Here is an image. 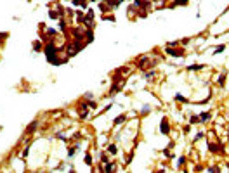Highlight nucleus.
<instances>
[{"label":"nucleus","mask_w":229,"mask_h":173,"mask_svg":"<svg viewBox=\"0 0 229 173\" xmlns=\"http://www.w3.org/2000/svg\"><path fill=\"white\" fill-rule=\"evenodd\" d=\"M156 62H158V59L155 61V59H149L148 55H141L139 59L135 61V66L139 68L141 71H146L148 68H155V66H156Z\"/></svg>","instance_id":"nucleus-1"},{"label":"nucleus","mask_w":229,"mask_h":173,"mask_svg":"<svg viewBox=\"0 0 229 173\" xmlns=\"http://www.w3.org/2000/svg\"><path fill=\"white\" fill-rule=\"evenodd\" d=\"M165 52H167V55H172V57H184L186 55L184 49H177V47H165Z\"/></svg>","instance_id":"nucleus-2"},{"label":"nucleus","mask_w":229,"mask_h":173,"mask_svg":"<svg viewBox=\"0 0 229 173\" xmlns=\"http://www.w3.org/2000/svg\"><path fill=\"white\" fill-rule=\"evenodd\" d=\"M85 26L83 28H73L71 30V35H73V40H83L85 42Z\"/></svg>","instance_id":"nucleus-3"},{"label":"nucleus","mask_w":229,"mask_h":173,"mask_svg":"<svg viewBox=\"0 0 229 173\" xmlns=\"http://www.w3.org/2000/svg\"><path fill=\"white\" fill-rule=\"evenodd\" d=\"M160 132L163 133V135H167V133L170 132V123H169V120H167V118H163V120H161V123H160Z\"/></svg>","instance_id":"nucleus-4"},{"label":"nucleus","mask_w":229,"mask_h":173,"mask_svg":"<svg viewBox=\"0 0 229 173\" xmlns=\"http://www.w3.org/2000/svg\"><path fill=\"white\" fill-rule=\"evenodd\" d=\"M77 54H78V52L75 50L73 43H68V45H66V55H68V57H73V55H77Z\"/></svg>","instance_id":"nucleus-5"},{"label":"nucleus","mask_w":229,"mask_h":173,"mask_svg":"<svg viewBox=\"0 0 229 173\" xmlns=\"http://www.w3.org/2000/svg\"><path fill=\"white\" fill-rule=\"evenodd\" d=\"M37 126H38V120H35L33 123H30V125H28V128H26V135L33 133L35 130H37Z\"/></svg>","instance_id":"nucleus-6"},{"label":"nucleus","mask_w":229,"mask_h":173,"mask_svg":"<svg viewBox=\"0 0 229 173\" xmlns=\"http://www.w3.org/2000/svg\"><path fill=\"white\" fill-rule=\"evenodd\" d=\"M102 170H104L106 173H110V172H113V170H116V166H115V163H113V161H106Z\"/></svg>","instance_id":"nucleus-7"},{"label":"nucleus","mask_w":229,"mask_h":173,"mask_svg":"<svg viewBox=\"0 0 229 173\" xmlns=\"http://www.w3.org/2000/svg\"><path fill=\"white\" fill-rule=\"evenodd\" d=\"M94 42V31L85 30V43H92Z\"/></svg>","instance_id":"nucleus-8"},{"label":"nucleus","mask_w":229,"mask_h":173,"mask_svg":"<svg viewBox=\"0 0 229 173\" xmlns=\"http://www.w3.org/2000/svg\"><path fill=\"white\" fill-rule=\"evenodd\" d=\"M99 10L102 12V14H106V12H110L111 7H110V4H106V2H99Z\"/></svg>","instance_id":"nucleus-9"},{"label":"nucleus","mask_w":229,"mask_h":173,"mask_svg":"<svg viewBox=\"0 0 229 173\" xmlns=\"http://www.w3.org/2000/svg\"><path fill=\"white\" fill-rule=\"evenodd\" d=\"M156 76V71L155 69H149V71H144V78L148 80V82H153V78Z\"/></svg>","instance_id":"nucleus-10"},{"label":"nucleus","mask_w":229,"mask_h":173,"mask_svg":"<svg viewBox=\"0 0 229 173\" xmlns=\"http://www.w3.org/2000/svg\"><path fill=\"white\" fill-rule=\"evenodd\" d=\"M116 153H118V145H116V144H110V145H108V154L115 156Z\"/></svg>","instance_id":"nucleus-11"},{"label":"nucleus","mask_w":229,"mask_h":173,"mask_svg":"<svg viewBox=\"0 0 229 173\" xmlns=\"http://www.w3.org/2000/svg\"><path fill=\"white\" fill-rule=\"evenodd\" d=\"M205 66L203 64H191V66H188V71H201Z\"/></svg>","instance_id":"nucleus-12"},{"label":"nucleus","mask_w":229,"mask_h":173,"mask_svg":"<svg viewBox=\"0 0 229 173\" xmlns=\"http://www.w3.org/2000/svg\"><path fill=\"white\" fill-rule=\"evenodd\" d=\"M172 147H174V144L170 142L169 147H165V149H163V156H165V158H172V151H170Z\"/></svg>","instance_id":"nucleus-13"},{"label":"nucleus","mask_w":229,"mask_h":173,"mask_svg":"<svg viewBox=\"0 0 229 173\" xmlns=\"http://www.w3.org/2000/svg\"><path fill=\"white\" fill-rule=\"evenodd\" d=\"M210 116H212L210 112H201V114H200V121H201V123H207L210 120Z\"/></svg>","instance_id":"nucleus-14"},{"label":"nucleus","mask_w":229,"mask_h":173,"mask_svg":"<svg viewBox=\"0 0 229 173\" xmlns=\"http://www.w3.org/2000/svg\"><path fill=\"white\" fill-rule=\"evenodd\" d=\"M49 18H50V19H59L61 14H59V12H57L56 9H52V10H49Z\"/></svg>","instance_id":"nucleus-15"},{"label":"nucleus","mask_w":229,"mask_h":173,"mask_svg":"<svg viewBox=\"0 0 229 173\" xmlns=\"http://www.w3.org/2000/svg\"><path fill=\"white\" fill-rule=\"evenodd\" d=\"M125 120H127V114H120L118 118H115V121H113V123H115V125H121Z\"/></svg>","instance_id":"nucleus-16"},{"label":"nucleus","mask_w":229,"mask_h":173,"mask_svg":"<svg viewBox=\"0 0 229 173\" xmlns=\"http://www.w3.org/2000/svg\"><path fill=\"white\" fill-rule=\"evenodd\" d=\"M66 28H68V26H66V19H64V18H59V30L64 33V31H66Z\"/></svg>","instance_id":"nucleus-17"},{"label":"nucleus","mask_w":229,"mask_h":173,"mask_svg":"<svg viewBox=\"0 0 229 173\" xmlns=\"http://www.w3.org/2000/svg\"><path fill=\"white\" fill-rule=\"evenodd\" d=\"M33 50H35V52H42V50H43L42 42H33Z\"/></svg>","instance_id":"nucleus-18"},{"label":"nucleus","mask_w":229,"mask_h":173,"mask_svg":"<svg viewBox=\"0 0 229 173\" xmlns=\"http://www.w3.org/2000/svg\"><path fill=\"white\" fill-rule=\"evenodd\" d=\"M77 151H78V145H73V147H70V149H68V156H70V158H73V156L77 154Z\"/></svg>","instance_id":"nucleus-19"},{"label":"nucleus","mask_w":229,"mask_h":173,"mask_svg":"<svg viewBox=\"0 0 229 173\" xmlns=\"http://www.w3.org/2000/svg\"><path fill=\"white\" fill-rule=\"evenodd\" d=\"M175 101H177V102H184V104H188V102H189L184 95H180V93H175Z\"/></svg>","instance_id":"nucleus-20"},{"label":"nucleus","mask_w":229,"mask_h":173,"mask_svg":"<svg viewBox=\"0 0 229 173\" xmlns=\"http://www.w3.org/2000/svg\"><path fill=\"white\" fill-rule=\"evenodd\" d=\"M30 144H28V145H24V149H23V153H21V156H23V158H24V159H26V158H28V154H30Z\"/></svg>","instance_id":"nucleus-21"},{"label":"nucleus","mask_w":229,"mask_h":173,"mask_svg":"<svg viewBox=\"0 0 229 173\" xmlns=\"http://www.w3.org/2000/svg\"><path fill=\"white\" fill-rule=\"evenodd\" d=\"M83 161H85V164H87V166H90V164H92V156H90L89 153H85V156H83Z\"/></svg>","instance_id":"nucleus-22"},{"label":"nucleus","mask_w":229,"mask_h":173,"mask_svg":"<svg viewBox=\"0 0 229 173\" xmlns=\"http://www.w3.org/2000/svg\"><path fill=\"white\" fill-rule=\"evenodd\" d=\"M75 18H77V23H82V21H83V12H82V10H77V12H75Z\"/></svg>","instance_id":"nucleus-23"},{"label":"nucleus","mask_w":229,"mask_h":173,"mask_svg":"<svg viewBox=\"0 0 229 173\" xmlns=\"http://www.w3.org/2000/svg\"><path fill=\"white\" fill-rule=\"evenodd\" d=\"M87 107H89V102H85V101H82L78 104V111H85Z\"/></svg>","instance_id":"nucleus-24"},{"label":"nucleus","mask_w":229,"mask_h":173,"mask_svg":"<svg viewBox=\"0 0 229 173\" xmlns=\"http://www.w3.org/2000/svg\"><path fill=\"white\" fill-rule=\"evenodd\" d=\"M189 123L191 125H198V123H201L200 121V116H194V114H193V116L189 118Z\"/></svg>","instance_id":"nucleus-25"},{"label":"nucleus","mask_w":229,"mask_h":173,"mask_svg":"<svg viewBox=\"0 0 229 173\" xmlns=\"http://www.w3.org/2000/svg\"><path fill=\"white\" fill-rule=\"evenodd\" d=\"M149 111H151V106H148V104H146V106L141 109V114H142V116H146V114H148Z\"/></svg>","instance_id":"nucleus-26"},{"label":"nucleus","mask_w":229,"mask_h":173,"mask_svg":"<svg viewBox=\"0 0 229 173\" xmlns=\"http://www.w3.org/2000/svg\"><path fill=\"white\" fill-rule=\"evenodd\" d=\"M87 118H89V109L80 111V120H87Z\"/></svg>","instance_id":"nucleus-27"},{"label":"nucleus","mask_w":229,"mask_h":173,"mask_svg":"<svg viewBox=\"0 0 229 173\" xmlns=\"http://www.w3.org/2000/svg\"><path fill=\"white\" fill-rule=\"evenodd\" d=\"M219 85H220V87H224V85H226V74H220V76H219Z\"/></svg>","instance_id":"nucleus-28"},{"label":"nucleus","mask_w":229,"mask_h":173,"mask_svg":"<svg viewBox=\"0 0 229 173\" xmlns=\"http://www.w3.org/2000/svg\"><path fill=\"white\" fill-rule=\"evenodd\" d=\"M188 2H189V0H174L175 5H188Z\"/></svg>","instance_id":"nucleus-29"},{"label":"nucleus","mask_w":229,"mask_h":173,"mask_svg":"<svg viewBox=\"0 0 229 173\" xmlns=\"http://www.w3.org/2000/svg\"><path fill=\"white\" fill-rule=\"evenodd\" d=\"M47 35H49V36H56V35H57V31L54 30V28H47Z\"/></svg>","instance_id":"nucleus-30"},{"label":"nucleus","mask_w":229,"mask_h":173,"mask_svg":"<svg viewBox=\"0 0 229 173\" xmlns=\"http://www.w3.org/2000/svg\"><path fill=\"white\" fill-rule=\"evenodd\" d=\"M222 50H226V45H224V43H222V45H219V47H217V49L214 50V54H220Z\"/></svg>","instance_id":"nucleus-31"},{"label":"nucleus","mask_w":229,"mask_h":173,"mask_svg":"<svg viewBox=\"0 0 229 173\" xmlns=\"http://www.w3.org/2000/svg\"><path fill=\"white\" fill-rule=\"evenodd\" d=\"M184 164H186V158L182 156V158H179V163H177V168H182Z\"/></svg>","instance_id":"nucleus-32"},{"label":"nucleus","mask_w":229,"mask_h":173,"mask_svg":"<svg viewBox=\"0 0 229 173\" xmlns=\"http://www.w3.org/2000/svg\"><path fill=\"white\" fill-rule=\"evenodd\" d=\"M92 97H94V93H92V92H87V93L83 95V99H85V101H90Z\"/></svg>","instance_id":"nucleus-33"},{"label":"nucleus","mask_w":229,"mask_h":173,"mask_svg":"<svg viewBox=\"0 0 229 173\" xmlns=\"http://www.w3.org/2000/svg\"><path fill=\"white\" fill-rule=\"evenodd\" d=\"M129 12H130V14H137V7H135V5H130Z\"/></svg>","instance_id":"nucleus-34"},{"label":"nucleus","mask_w":229,"mask_h":173,"mask_svg":"<svg viewBox=\"0 0 229 173\" xmlns=\"http://www.w3.org/2000/svg\"><path fill=\"white\" fill-rule=\"evenodd\" d=\"M89 107H90V109H96V107H97L96 101H92V99H90V101H89Z\"/></svg>","instance_id":"nucleus-35"},{"label":"nucleus","mask_w":229,"mask_h":173,"mask_svg":"<svg viewBox=\"0 0 229 173\" xmlns=\"http://www.w3.org/2000/svg\"><path fill=\"white\" fill-rule=\"evenodd\" d=\"M56 139H61L63 142H68V139H66V137H64L63 133H57V135H56Z\"/></svg>","instance_id":"nucleus-36"},{"label":"nucleus","mask_w":229,"mask_h":173,"mask_svg":"<svg viewBox=\"0 0 229 173\" xmlns=\"http://www.w3.org/2000/svg\"><path fill=\"white\" fill-rule=\"evenodd\" d=\"M203 135H205L203 132H198V133H196V137H194V142H198V140L201 139V137H203Z\"/></svg>","instance_id":"nucleus-37"},{"label":"nucleus","mask_w":229,"mask_h":173,"mask_svg":"<svg viewBox=\"0 0 229 173\" xmlns=\"http://www.w3.org/2000/svg\"><path fill=\"white\" fill-rule=\"evenodd\" d=\"M101 159H102V163H106V161H110V158L106 156L104 153H101Z\"/></svg>","instance_id":"nucleus-38"},{"label":"nucleus","mask_w":229,"mask_h":173,"mask_svg":"<svg viewBox=\"0 0 229 173\" xmlns=\"http://www.w3.org/2000/svg\"><path fill=\"white\" fill-rule=\"evenodd\" d=\"M132 158H134V149H132V151H130V154L127 156V163H130V161H132Z\"/></svg>","instance_id":"nucleus-39"},{"label":"nucleus","mask_w":229,"mask_h":173,"mask_svg":"<svg viewBox=\"0 0 229 173\" xmlns=\"http://www.w3.org/2000/svg\"><path fill=\"white\" fill-rule=\"evenodd\" d=\"M102 19L104 21H113V23H115V16H104Z\"/></svg>","instance_id":"nucleus-40"},{"label":"nucleus","mask_w":229,"mask_h":173,"mask_svg":"<svg viewBox=\"0 0 229 173\" xmlns=\"http://www.w3.org/2000/svg\"><path fill=\"white\" fill-rule=\"evenodd\" d=\"M177 45H179V42H169L167 43V47H177Z\"/></svg>","instance_id":"nucleus-41"},{"label":"nucleus","mask_w":229,"mask_h":173,"mask_svg":"<svg viewBox=\"0 0 229 173\" xmlns=\"http://www.w3.org/2000/svg\"><path fill=\"white\" fill-rule=\"evenodd\" d=\"M189 38H182V40H180V45H188V43H189Z\"/></svg>","instance_id":"nucleus-42"},{"label":"nucleus","mask_w":229,"mask_h":173,"mask_svg":"<svg viewBox=\"0 0 229 173\" xmlns=\"http://www.w3.org/2000/svg\"><path fill=\"white\" fill-rule=\"evenodd\" d=\"M80 4H82V0H71V5H75V7L80 5Z\"/></svg>","instance_id":"nucleus-43"},{"label":"nucleus","mask_w":229,"mask_h":173,"mask_svg":"<svg viewBox=\"0 0 229 173\" xmlns=\"http://www.w3.org/2000/svg\"><path fill=\"white\" fill-rule=\"evenodd\" d=\"M5 36H7V33H0V43L5 40Z\"/></svg>","instance_id":"nucleus-44"},{"label":"nucleus","mask_w":229,"mask_h":173,"mask_svg":"<svg viewBox=\"0 0 229 173\" xmlns=\"http://www.w3.org/2000/svg\"><path fill=\"white\" fill-rule=\"evenodd\" d=\"M141 4H142V0H134V5L135 7H141Z\"/></svg>","instance_id":"nucleus-45"},{"label":"nucleus","mask_w":229,"mask_h":173,"mask_svg":"<svg viewBox=\"0 0 229 173\" xmlns=\"http://www.w3.org/2000/svg\"><path fill=\"white\" fill-rule=\"evenodd\" d=\"M101 2H106V4H111V2H113V0H101Z\"/></svg>","instance_id":"nucleus-46"},{"label":"nucleus","mask_w":229,"mask_h":173,"mask_svg":"<svg viewBox=\"0 0 229 173\" xmlns=\"http://www.w3.org/2000/svg\"><path fill=\"white\" fill-rule=\"evenodd\" d=\"M90 2H97V0H90Z\"/></svg>","instance_id":"nucleus-47"},{"label":"nucleus","mask_w":229,"mask_h":173,"mask_svg":"<svg viewBox=\"0 0 229 173\" xmlns=\"http://www.w3.org/2000/svg\"><path fill=\"white\" fill-rule=\"evenodd\" d=\"M0 130H2V126H0Z\"/></svg>","instance_id":"nucleus-48"}]
</instances>
